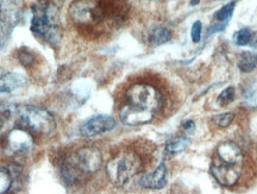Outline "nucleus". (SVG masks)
Returning <instances> with one entry per match:
<instances>
[{"instance_id":"obj_8","label":"nucleus","mask_w":257,"mask_h":194,"mask_svg":"<svg viewBox=\"0 0 257 194\" xmlns=\"http://www.w3.org/2000/svg\"><path fill=\"white\" fill-rule=\"evenodd\" d=\"M33 147V137L24 129H13L8 132L6 139V150L12 155H19L29 151Z\"/></svg>"},{"instance_id":"obj_23","label":"nucleus","mask_w":257,"mask_h":194,"mask_svg":"<svg viewBox=\"0 0 257 194\" xmlns=\"http://www.w3.org/2000/svg\"><path fill=\"white\" fill-rule=\"evenodd\" d=\"M234 95H236V91H234L233 87H228V88L224 89L219 95V104L220 105H228L231 101H233Z\"/></svg>"},{"instance_id":"obj_26","label":"nucleus","mask_w":257,"mask_h":194,"mask_svg":"<svg viewBox=\"0 0 257 194\" xmlns=\"http://www.w3.org/2000/svg\"><path fill=\"white\" fill-rule=\"evenodd\" d=\"M198 2H199V0H191V4L192 5H197Z\"/></svg>"},{"instance_id":"obj_3","label":"nucleus","mask_w":257,"mask_h":194,"mask_svg":"<svg viewBox=\"0 0 257 194\" xmlns=\"http://www.w3.org/2000/svg\"><path fill=\"white\" fill-rule=\"evenodd\" d=\"M126 104L141 111L155 114L163 105L162 94L148 83H135L126 91Z\"/></svg>"},{"instance_id":"obj_7","label":"nucleus","mask_w":257,"mask_h":194,"mask_svg":"<svg viewBox=\"0 0 257 194\" xmlns=\"http://www.w3.org/2000/svg\"><path fill=\"white\" fill-rule=\"evenodd\" d=\"M242 167L243 165H232V163L223 162L214 157L211 165V173L220 185L231 187L236 185L239 180Z\"/></svg>"},{"instance_id":"obj_2","label":"nucleus","mask_w":257,"mask_h":194,"mask_svg":"<svg viewBox=\"0 0 257 194\" xmlns=\"http://www.w3.org/2000/svg\"><path fill=\"white\" fill-rule=\"evenodd\" d=\"M142 169V161L137 154L124 151L110 160L106 165V173L110 181L115 186H124Z\"/></svg>"},{"instance_id":"obj_11","label":"nucleus","mask_w":257,"mask_h":194,"mask_svg":"<svg viewBox=\"0 0 257 194\" xmlns=\"http://www.w3.org/2000/svg\"><path fill=\"white\" fill-rule=\"evenodd\" d=\"M155 114L149 113V112L141 111V110L132 108V106L128 105V104H125L119 111V117L121 122H123L124 124L130 126L146 124V123L151 122Z\"/></svg>"},{"instance_id":"obj_6","label":"nucleus","mask_w":257,"mask_h":194,"mask_svg":"<svg viewBox=\"0 0 257 194\" xmlns=\"http://www.w3.org/2000/svg\"><path fill=\"white\" fill-rule=\"evenodd\" d=\"M76 168L80 173L94 174L101 168L103 165V156L99 149L94 147L80 148L74 154H70L64 160Z\"/></svg>"},{"instance_id":"obj_5","label":"nucleus","mask_w":257,"mask_h":194,"mask_svg":"<svg viewBox=\"0 0 257 194\" xmlns=\"http://www.w3.org/2000/svg\"><path fill=\"white\" fill-rule=\"evenodd\" d=\"M69 17L81 27H93L104 21L106 8L100 0H76L69 7Z\"/></svg>"},{"instance_id":"obj_4","label":"nucleus","mask_w":257,"mask_h":194,"mask_svg":"<svg viewBox=\"0 0 257 194\" xmlns=\"http://www.w3.org/2000/svg\"><path fill=\"white\" fill-rule=\"evenodd\" d=\"M19 119L25 126L39 135H50L55 131V118L49 111L35 105H21L17 109Z\"/></svg>"},{"instance_id":"obj_17","label":"nucleus","mask_w":257,"mask_h":194,"mask_svg":"<svg viewBox=\"0 0 257 194\" xmlns=\"http://www.w3.org/2000/svg\"><path fill=\"white\" fill-rule=\"evenodd\" d=\"M191 143V139L186 136H180L176 139L169 140L166 145V151L169 154H177L187 149V147Z\"/></svg>"},{"instance_id":"obj_16","label":"nucleus","mask_w":257,"mask_h":194,"mask_svg":"<svg viewBox=\"0 0 257 194\" xmlns=\"http://www.w3.org/2000/svg\"><path fill=\"white\" fill-rule=\"evenodd\" d=\"M171 32L165 27H157L150 32L149 36V41L154 46H161V44H165L167 42L171 41Z\"/></svg>"},{"instance_id":"obj_27","label":"nucleus","mask_w":257,"mask_h":194,"mask_svg":"<svg viewBox=\"0 0 257 194\" xmlns=\"http://www.w3.org/2000/svg\"><path fill=\"white\" fill-rule=\"evenodd\" d=\"M0 128H1V123H0Z\"/></svg>"},{"instance_id":"obj_9","label":"nucleus","mask_w":257,"mask_h":194,"mask_svg":"<svg viewBox=\"0 0 257 194\" xmlns=\"http://www.w3.org/2000/svg\"><path fill=\"white\" fill-rule=\"evenodd\" d=\"M21 18L16 0H2L0 2V27L4 35H10Z\"/></svg>"},{"instance_id":"obj_13","label":"nucleus","mask_w":257,"mask_h":194,"mask_svg":"<svg viewBox=\"0 0 257 194\" xmlns=\"http://www.w3.org/2000/svg\"><path fill=\"white\" fill-rule=\"evenodd\" d=\"M216 159L232 165H243V155L241 149L232 142H224L217 148Z\"/></svg>"},{"instance_id":"obj_15","label":"nucleus","mask_w":257,"mask_h":194,"mask_svg":"<svg viewBox=\"0 0 257 194\" xmlns=\"http://www.w3.org/2000/svg\"><path fill=\"white\" fill-rule=\"evenodd\" d=\"M257 66V55L255 53L244 52L238 57V68L244 73H250Z\"/></svg>"},{"instance_id":"obj_10","label":"nucleus","mask_w":257,"mask_h":194,"mask_svg":"<svg viewBox=\"0 0 257 194\" xmlns=\"http://www.w3.org/2000/svg\"><path fill=\"white\" fill-rule=\"evenodd\" d=\"M114 126L115 120L114 118L105 116V114H100V116L92 117L91 119L85 122L80 128V134L84 137H94L112 130Z\"/></svg>"},{"instance_id":"obj_18","label":"nucleus","mask_w":257,"mask_h":194,"mask_svg":"<svg viewBox=\"0 0 257 194\" xmlns=\"http://www.w3.org/2000/svg\"><path fill=\"white\" fill-rule=\"evenodd\" d=\"M255 39V35L250 29H242L237 31L233 36V41L237 46H248L253 44V41Z\"/></svg>"},{"instance_id":"obj_12","label":"nucleus","mask_w":257,"mask_h":194,"mask_svg":"<svg viewBox=\"0 0 257 194\" xmlns=\"http://www.w3.org/2000/svg\"><path fill=\"white\" fill-rule=\"evenodd\" d=\"M167 184V167L165 163H160L159 167L154 171L144 175L140 180V185L149 190H161Z\"/></svg>"},{"instance_id":"obj_21","label":"nucleus","mask_w":257,"mask_h":194,"mask_svg":"<svg viewBox=\"0 0 257 194\" xmlns=\"http://www.w3.org/2000/svg\"><path fill=\"white\" fill-rule=\"evenodd\" d=\"M234 119V114L233 113H223L218 114V116H214L213 118V123L219 128H228L231 123L233 122Z\"/></svg>"},{"instance_id":"obj_24","label":"nucleus","mask_w":257,"mask_h":194,"mask_svg":"<svg viewBox=\"0 0 257 194\" xmlns=\"http://www.w3.org/2000/svg\"><path fill=\"white\" fill-rule=\"evenodd\" d=\"M201 30H202L201 22L197 21L196 23L192 25L191 36H192V39H193L194 43H198V42L200 41V37H201Z\"/></svg>"},{"instance_id":"obj_19","label":"nucleus","mask_w":257,"mask_h":194,"mask_svg":"<svg viewBox=\"0 0 257 194\" xmlns=\"http://www.w3.org/2000/svg\"><path fill=\"white\" fill-rule=\"evenodd\" d=\"M18 60L19 62L25 68H30L36 62V56L32 52H30L27 48H22L18 52Z\"/></svg>"},{"instance_id":"obj_25","label":"nucleus","mask_w":257,"mask_h":194,"mask_svg":"<svg viewBox=\"0 0 257 194\" xmlns=\"http://www.w3.org/2000/svg\"><path fill=\"white\" fill-rule=\"evenodd\" d=\"M182 128L183 130H186L187 132H192L196 129V124H194L193 120H186V122H183Z\"/></svg>"},{"instance_id":"obj_14","label":"nucleus","mask_w":257,"mask_h":194,"mask_svg":"<svg viewBox=\"0 0 257 194\" xmlns=\"http://www.w3.org/2000/svg\"><path fill=\"white\" fill-rule=\"evenodd\" d=\"M25 83V78L18 73H5L0 75V93H10L21 88Z\"/></svg>"},{"instance_id":"obj_22","label":"nucleus","mask_w":257,"mask_h":194,"mask_svg":"<svg viewBox=\"0 0 257 194\" xmlns=\"http://www.w3.org/2000/svg\"><path fill=\"white\" fill-rule=\"evenodd\" d=\"M234 5H236V2L232 1V2H230V4L223 6L218 11V12H217L216 18L218 19V21H228V19L232 16L233 10H234Z\"/></svg>"},{"instance_id":"obj_1","label":"nucleus","mask_w":257,"mask_h":194,"mask_svg":"<svg viewBox=\"0 0 257 194\" xmlns=\"http://www.w3.org/2000/svg\"><path fill=\"white\" fill-rule=\"evenodd\" d=\"M32 12L31 31L53 47L57 46L62 37L58 8L52 2L39 1L32 6Z\"/></svg>"},{"instance_id":"obj_20","label":"nucleus","mask_w":257,"mask_h":194,"mask_svg":"<svg viewBox=\"0 0 257 194\" xmlns=\"http://www.w3.org/2000/svg\"><path fill=\"white\" fill-rule=\"evenodd\" d=\"M13 178L7 168H0V193H5L12 186Z\"/></svg>"}]
</instances>
